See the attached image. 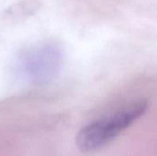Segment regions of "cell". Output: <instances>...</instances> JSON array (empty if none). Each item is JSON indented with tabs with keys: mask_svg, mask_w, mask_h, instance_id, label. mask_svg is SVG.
Listing matches in <instances>:
<instances>
[{
	"mask_svg": "<svg viewBox=\"0 0 157 156\" xmlns=\"http://www.w3.org/2000/svg\"><path fill=\"white\" fill-rule=\"evenodd\" d=\"M147 108L146 101H134L109 116L87 124L76 136L78 148L90 152L103 147L141 118Z\"/></svg>",
	"mask_w": 157,
	"mask_h": 156,
	"instance_id": "cell-1",
	"label": "cell"
},
{
	"mask_svg": "<svg viewBox=\"0 0 157 156\" xmlns=\"http://www.w3.org/2000/svg\"><path fill=\"white\" fill-rule=\"evenodd\" d=\"M63 63L61 50L52 44H45L27 51L20 59L21 74L34 84H46L59 74Z\"/></svg>",
	"mask_w": 157,
	"mask_h": 156,
	"instance_id": "cell-2",
	"label": "cell"
}]
</instances>
